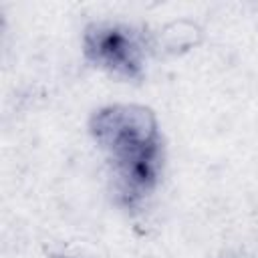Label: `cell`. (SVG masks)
<instances>
[{
	"label": "cell",
	"mask_w": 258,
	"mask_h": 258,
	"mask_svg": "<svg viewBox=\"0 0 258 258\" xmlns=\"http://www.w3.org/2000/svg\"><path fill=\"white\" fill-rule=\"evenodd\" d=\"M89 131L111 167L113 189L135 212L155 191L163 167V141L155 113L145 105H107L89 119Z\"/></svg>",
	"instance_id": "1"
},
{
	"label": "cell",
	"mask_w": 258,
	"mask_h": 258,
	"mask_svg": "<svg viewBox=\"0 0 258 258\" xmlns=\"http://www.w3.org/2000/svg\"><path fill=\"white\" fill-rule=\"evenodd\" d=\"M149 42L145 32L123 22H91L83 32L85 58L121 81H141Z\"/></svg>",
	"instance_id": "2"
},
{
	"label": "cell",
	"mask_w": 258,
	"mask_h": 258,
	"mask_svg": "<svg viewBox=\"0 0 258 258\" xmlns=\"http://www.w3.org/2000/svg\"><path fill=\"white\" fill-rule=\"evenodd\" d=\"M52 258H67V256H52Z\"/></svg>",
	"instance_id": "3"
}]
</instances>
